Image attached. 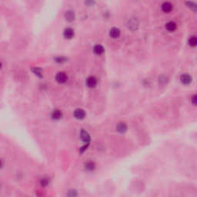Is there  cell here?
Listing matches in <instances>:
<instances>
[{
	"label": "cell",
	"mask_w": 197,
	"mask_h": 197,
	"mask_svg": "<svg viewBox=\"0 0 197 197\" xmlns=\"http://www.w3.org/2000/svg\"><path fill=\"white\" fill-rule=\"evenodd\" d=\"M127 26L129 29L132 31L137 30L138 26H139V22H138L136 18H132V19H129L128 23H127Z\"/></svg>",
	"instance_id": "1"
},
{
	"label": "cell",
	"mask_w": 197,
	"mask_h": 197,
	"mask_svg": "<svg viewBox=\"0 0 197 197\" xmlns=\"http://www.w3.org/2000/svg\"><path fill=\"white\" fill-rule=\"evenodd\" d=\"M161 9H162V11L165 13H169L173 9V6L171 2H164L161 6Z\"/></svg>",
	"instance_id": "2"
},
{
	"label": "cell",
	"mask_w": 197,
	"mask_h": 197,
	"mask_svg": "<svg viewBox=\"0 0 197 197\" xmlns=\"http://www.w3.org/2000/svg\"><path fill=\"white\" fill-rule=\"evenodd\" d=\"M74 117L77 119H83L86 117V112L82 109H76L73 113Z\"/></svg>",
	"instance_id": "3"
},
{
	"label": "cell",
	"mask_w": 197,
	"mask_h": 197,
	"mask_svg": "<svg viewBox=\"0 0 197 197\" xmlns=\"http://www.w3.org/2000/svg\"><path fill=\"white\" fill-rule=\"evenodd\" d=\"M67 75L64 72H60L58 73L56 76V80L59 83H64L67 80Z\"/></svg>",
	"instance_id": "4"
},
{
	"label": "cell",
	"mask_w": 197,
	"mask_h": 197,
	"mask_svg": "<svg viewBox=\"0 0 197 197\" xmlns=\"http://www.w3.org/2000/svg\"><path fill=\"white\" fill-rule=\"evenodd\" d=\"M180 82L183 85H190L192 82V77L188 73H184L180 76Z\"/></svg>",
	"instance_id": "5"
},
{
	"label": "cell",
	"mask_w": 197,
	"mask_h": 197,
	"mask_svg": "<svg viewBox=\"0 0 197 197\" xmlns=\"http://www.w3.org/2000/svg\"><path fill=\"white\" fill-rule=\"evenodd\" d=\"M80 138H81V140L84 142L87 145V146H88L89 144V142H90L89 134L86 132V130L82 129V130L80 132Z\"/></svg>",
	"instance_id": "6"
},
{
	"label": "cell",
	"mask_w": 197,
	"mask_h": 197,
	"mask_svg": "<svg viewBox=\"0 0 197 197\" xmlns=\"http://www.w3.org/2000/svg\"><path fill=\"white\" fill-rule=\"evenodd\" d=\"M86 86H88L89 88H94L97 85V79H96V77L89 76L86 79Z\"/></svg>",
	"instance_id": "7"
},
{
	"label": "cell",
	"mask_w": 197,
	"mask_h": 197,
	"mask_svg": "<svg viewBox=\"0 0 197 197\" xmlns=\"http://www.w3.org/2000/svg\"><path fill=\"white\" fill-rule=\"evenodd\" d=\"M75 35V32L72 28L70 27H68L66 29H65L63 32V36L65 37V39H73V36H74Z\"/></svg>",
	"instance_id": "8"
},
{
	"label": "cell",
	"mask_w": 197,
	"mask_h": 197,
	"mask_svg": "<svg viewBox=\"0 0 197 197\" xmlns=\"http://www.w3.org/2000/svg\"><path fill=\"white\" fill-rule=\"evenodd\" d=\"M121 32L120 29L116 28V27H113L109 30V36L113 39H117L120 36Z\"/></svg>",
	"instance_id": "9"
},
{
	"label": "cell",
	"mask_w": 197,
	"mask_h": 197,
	"mask_svg": "<svg viewBox=\"0 0 197 197\" xmlns=\"http://www.w3.org/2000/svg\"><path fill=\"white\" fill-rule=\"evenodd\" d=\"M64 16H65V20L68 22H73L76 18L75 12L73 10H68V11L65 12Z\"/></svg>",
	"instance_id": "10"
},
{
	"label": "cell",
	"mask_w": 197,
	"mask_h": 197,
	"mask_svg": "<svg viewBox=\"0 0 197 197\" xmlns=\"http://www.w3.org/2000/svg\"><path fill=\"white\" fill-rule=\"evenodd\" d=\"M51 116H52V119H55V120H59V119H61L62 116H63V113H62L60 109H54L53 111L52 112Z\"/></svg>",
	"instance_id": "11"
},
{
	"label": "cell",
	"mask_w": 197,
	"mask_h": 197,
	"mask_svg": "<svg viewBox=\"0 0 197 197\" xmlns=\"http://www.w3.org/2000/svg\"><path fill=\"white\" fill-rule=\"evenodd\" d=\"M165 28H166V29L168 32L172 33V32H174L176 29V24L174 22H168V23L166 24V25H165Z\"/></svg>",
	"instance_id": "12"
},
{
	"label": "cell",
	"mask_w": 197,
	"mask_h": 197,
	"mask_svg": "<svg viewBox=\"0 0 197 197\" xmlns=\"http://www.w3.org/2000/svg\"><path fill=\"white\" fill-rule=\"evenodd\" d=\"M185 5L187 6L190 9H191L192 11L197 12V3L196 2H192V1H186L185 2Z\"/></svg>",
	"instance_id": "13"
},
{
	"label": "cell",
	"mask_w": 197,
	"mask_h": 197,
	"mask_svg": "<svg viewBox=\"0 0 197 197\" xmlns=\"http://www.w3.org/2000/svg\"><path fill=\"white\" fill-rule=\"evenodd\" d=\"M116 130L120 133H123L127 130V125L125 123H119L116 126Z\"/></svg>",
	"instance_id": "14"
},
{
	"label": "cell",
	"mask_w": 197,
	"mask_h": 197,
	"mask_svg": "<svg viewBox=\"0 0 197 197\" xmlns=\"http://www.w3.org/2000/svg\"><path fill=\"white\" fill-rule=\"evenodd\" d=\"M104 51H105V49H104L103 46H101V45H96V46H94L93 52L94 53L96 54V55L100 56V55L103 53Z\"/></svg>",
	"instance_id": "15"
},
{
	"label": "cell",
	"mask_w": 197,
	"mask_h": 197,
	"mask_svg": "<svg viewBox=\"0 0 197 197\" xmlns=\"http://www.w3.org/2000/svg\"><path fill=\"white\" fill-rule=\"evenodd\" d=\"M188 43L191 47H196L197 46V37L196 36H192L189 39Z\"/></svg>",
	"instance_id": "16"
},
{
	"label": "cell",
	"mask_w": 197,
	"mask_h": 197,
	"mask_svg": "<svg viewBox=\"0 0 197 197\" xmlns=\"http://www.w3.org/2000/svg\"><path fill=\"white\" fill-rule=\"evenodd\" d=\"M95 163H92V162H88V163H86V165H85V168L86 169L89 171H92L94 170V169H95Z\"/></svg>",
	"instance_id": "17"
},
{
	"label": "cell",
	"mask_w": 197,
	"mask_h": 197,
	"mask_svg": "<svg viewBox=\"0 0 197 197\" xmlns=\"http://www.w3.org/2000/svg\"><path fill=\"white\" fill-rule=\"evenodd\" d=\"M55 61L57 63H63L67 61V58L64 57V56H58V57L55 58Z\"/></svg>",
	"instance_id": "18"
},
{
	"label": "cell",
	"mask_w": 197,
	"mask_h": 197,
	"mask_svg": "<svg viewBox=\"0 0 197 197\" xmlns=\"http://www.w3.org/2000/svg\"><path fill=\"white\" fill-rule=\"evenodd\" d=\"M33 72L35 73V75H36L39 77H42V69L40 68H38V67L33 68Z\"/></svg>",
	"instance_id": "19"
},
{
	"label": "cell",
	"mask_w": 197,
	"mask_h": 197,
	"mask_svg": "<svg viewBox=\"0 0 197 197\" xmlns=\"http://www.w3.org/2000/svg\"><path fill=\"white\" fill-rule=\"evenodd\" d=\"M95 3H96V0H85V4L88 6H94Z\"/></svg>",
	"instance_id": "20"
},
{
	"label": "cell",
	"mask_w": 197,
	"mask_h": 197,
	"mask_svg": "<svg viewBox=\"0 0 197 197\" xmlns=\"http://www.w3.org/2000/svg\"><path fill=\"white\" fill-rule=\"evenodd\" d=\"M40 183L42 186H46L48 185L49 183V180L47 178H42L40 180Z\"/></svg>",
	"instance_id": "21"
},
{
	"label": "cell",
	"mask_w": 197,
	"mask_h": 197,
	"mask_svg": "<svg viewBox=\"0 0 197 197\" xmlns=\"http://www.w3.org/2000/svg\"><path fill=\"white\" fill-rule=\"evenodd\" d=\"M192 102H193V105H197V95H194V96L192 97Z\"/></svg>",
	"instance_id": "22"
}]
</instances>
